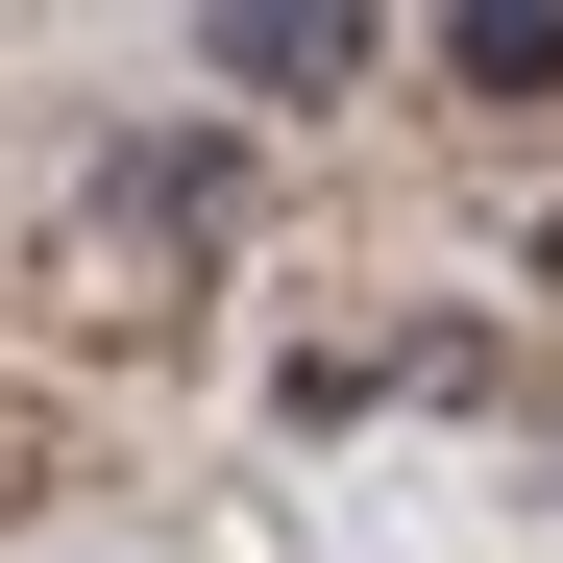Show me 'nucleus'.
<instances>
[{
    "instance_id": "obj_1",
    "label": "nucleus",
    "mask_w": 563,
    "mask_h": 563,
    "mask_svg": "<svg viewBox=\"0 0 563 563\" xmlns=\"http://www.w3.org/2000/svg\"><path fill=\"white\" fill-rule=\"evenodd\" d=\"M367 25H343V0H221V74H245V99H319V74H343Z\"/></svg>"
},
{
    "instance_id": "obj_2",
    "label": "nucleus",
    "mask_w": 563,
    "mask_h": 563,
    "mask_svg": "<svg viewBox=\"0 0 563 563\" xmlns=\"http://www.w3.org/2000/svg\"><path fill=\"white\" fill-rule=\"evenodd\" d=\"M441 49H465V99H563V25H539V0H465Z\"/></svg>"
}]
</instances>
